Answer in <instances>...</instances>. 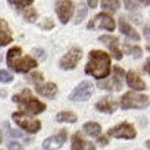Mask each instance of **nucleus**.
<instances>
[{"mask_svg":"<svg viewBox=\"0 0 150 150\" xmlns=\"http://www.w3.org/2000/svg\"><path fill=\"white\" fill-rule=\"evenodd\" d=\"M86 15H87V7H86V4H84V3H80V4H79L77 15H76V23H81Z\"/></svg>","mask_w":150,"mask_h":150,"instance_id":"obj_24","label":"nucleus"},{"mask_svg":"<svg viewBox=\"0 0 150 150\" xmlns=\"http://www.w3.org/2000/svg\"><path fill=\"white\" fill-rule=\"evenodd\" d=\"M88 147H90V150H95V149H94V145H92V143H90V146H88Z\"/></svg>","mask_w":150,"mask_h":150,"instance_id":"obj_39","label":"nucleus"},{"mask_svg":"<svg viewBox=\"0 0 150 150\" xmlns=\"http://www.w3.org/2000/svg\"><path fill=\"white\" fill-rule=\"evenodd\" d=\"M70 150H86V142L81 138V135L76 132L72 138V147Z\"/></svg>","mask_w":150,"mask_h":150,"instance_id":"obj_21","label":"nucleus"},{"mask_svg":"<svg viewBox=\"0 0 150 150\" xmlns=\"http://www.w3.org/2000/svg\"><path fill=\"white\" fill-rule=\"evenodd\" d=\"M94 94V86L91 81H81L69 95L70 100H87Z\"/></svg>","mask_w":150,"mask_h":150,"instance_id":"obj_10","label":"nucleus"},{"mask_svg":"<svg viewBox=\"0 0 150 150\" xmlns=\"http://www.w3.org/2000/svg\"><path fill=\"white\" fill-rule=\"evenodd\" d=\"M127 48L129 50V52H131V55L134 57V58H141L142 55V50L139 48V47H131V46H127Z\"/></svg>","mask_w":150,"mask_h":150,"instance_id":"obj_29","label":"nucleus"},{"mask_svg":"<svg viewBox=\"0 0 150 150\" xmlns=\"http://www.w3.org/2000/svg\"><path fill=\"white\" fill-rule=\"evenodd\" d=\"M149 64H150V59L147 58L146 59V64H145V70H146V73L149 74Z\"/></svg>","mask_w":150,"mask_h":150,"instance_id":"obj_37","label":"nucleus"},{"mask_svg":"<svg viewBox=\"0 0 150 150\" xmlns=\"http://www.w3.org/2000/svg\"><path fill=\"white\" fill-rule=\"evenodd\" d=\"M11 4L17 6V7H26V6L32 4L33 0H8Z\"/></svg>","mask_w":150,"mask_h":150,"instance_id":"obj_27","label":"nucleus"},{"mask_svg":"<svg viewBox=\"0 0 150 150\" xmlns=\"http://www.w3.org/2000/svg\"><path fill=\"white\" fill-rule=\"evenodd\" d=\"M99 41L109 47V50L112 51L113 57L117 59V61H120V59L123 58V51L118 48V39L116 36H112V35H102V36L99 37Z\"/></svg>","mask_w":150,"mask_h":150,"instance_id":"obj_13","label":"nucleus"},{"mask_svg":"<svg viewBox=\"0 0 150 150\" xmlns=\"http://www.w3.org/2000/svg\"><path fill=\"white\" fill-rule=\"evenodd\" d=\"M55 10H57L59 21L62 23H68V21L72 18L73 15L74 6H73L70 0H58L57 4H55Z\"/></svg>","mask_w":150,"mask_h":150,"instance_id":"obj_11","label":"nucleus"},{"mask_svg":"<svg viewBox=\"0 0 150 150\" xmlns=\"http://www.w3.org/2000/svg\"><path fill=\"white\" fill-rule=\"evenodd\" d=\"M87 28H88V29H105V30L113 32L114 28H116V22H114V19L110 17L109 14L100 13V14H98V15H95V17L88 22Z\"/></svg>","mask_w":150,"mask_h":150,"instance_id":"obj_7","label":"nucleus"},{"mask_svg":"<svg viewBox=\"0 0 150 150\" xmlns=\"http://www.w3.org/2000/svg\"><path fill=\"white\" fill-rule=\"evenodd\" d=\"M86 72L94 76L95 79H106L110 73V57L105 51L92 50L88 54V64L86 66Z\"/></svg>","mask_w":150,"mask_h":150,"instance_id":"obj_1","label":"nucleus"},{"mask_svg":"<svg viewBox=\"0 0 150 150\" xmlns=\"http://www.w3.org/2000/svg\"><path fill=\"white\" fill-rule=\"evenodd\" d=\"M11 41H13V33L10 30L8 23L6 19L0 18V47L7 46Z\"/></svg>","mask_w":150,"mask_h":150,"instance_id":"obj_17","label":"nucleus"},{"mask_svg":"<svg viewBox=\"0 0 150 150\" xmlns=\"http://www.w3.org/2000/svg\"><path fill=\"white\" fill-rule=\"evenodd\" d=\"M87 3H88V6L91 8H95L96 6H98V0H87Z\"/></svg>","mask_w":150,"mask_h":150,"instance_id":"obj_34","label":"nucleus"},{"mask_svg":"<svg viewBox=\"0 0 150 150\" xmlns=\"http://www.w3.org/2000/svg\"><path fill=\"white\" fill-rule=\"evenodd\" d=\"M4 125H6V128H7V134H8L10 137H15V138L22 137V134H21V132H17V131H14V129H10L8 124H4Z\"/></svg>","mask_w":150,"mask_h":150,"instance_id":"obj_31","label":"nucleus"},{"mask_svg":"<svg viewBox=\"0 0 150 150\" xmlns=\"http://www.w3.org/2000/svg\"><path fill=\"white\" fill-rule=\"evenodd\" d=\"M0 142H1V139H0Z\"/></svg>","mask_w":150,"mask_h":150,"instance_id":"obj_41","label":"nucleus"},{"mask_svg":"<svg viewBox=\"0 0 150 150\" xmlns=\"http://www.w3.org/2000/svg\"><path fill=\"white\" fill-rule=\"evenodd\" d=\"M127 84L131 87L134 91H143V90L147 88L145 81H143L134 70H129V72L127 73Z\"/></svg>","mask_w":150,"mask_h":150,"instance_id":"obj_16","label":"nucleus"},{"mask_svg":"<svg viewBox=\"0 0 150 150\" xmlns=\"http://www.w3.org/2000/svg\"><path fill=\"white\" fill-rule=\"evenodd\" d=\"M13 120L15 121V124L18 127H21L23 131L29 132V134H36L37 131H40V128H41V123L39 120L28 116L23 112H15V113H13Z\"/></svg>","mask_w":150,"mask_h":150,"instance_id":"obj_5","label":"nucleus"},{"mask_svg":"<svg viewBox=\"0 0 150 150\" xmlns=\"http://www.w3.org/2000/svg\"><path fill=\"white\" fill-rule=\"evenodd\" d=\"M84 131H86L87 135L90 137H99L100 135V125L98 123H94V121H90V123H86L84 124Z\"/></svg>","mask_w":150,"mask_h":150,"instance_id":"obj_20","label":"nucleus"},{"mask_svg":"<svg viewBox=\"0 0 150 150\" xmlns=\"http://www.w3.org/2000/svg\"><path fill=\"white\" fill-rule=\"evenodd\" d=\"M108 135L117 138V139H134L137 137V131H135L134 125H131L129 123H123L110 128L108 131Z\"/></svg>","mask_w":150,"mask_h":150,"instance_id":"obj_9","label":"nucleus"},{"mask_svg":"<svg viewBox=\"0 0 150 150\" xmlns=\"http://www.w3.org/2000/svg\"><path fill=\"white\" fill-rule=\"evenodd\" d=\"M21 54H22L21 47H13V48H10L8 52H7V64H8L10 68L18 73H26L36 68L37 66L36 59L29 57V55L22 57Z\"/></svg>","mask_w":150,"mask_h":150,"instance_id":"obj_2","label":"nucleus"},{"mask_svg":"<svg viewBox=\"0 0 150 150\" xmlns=\"http://www.w3.org/2000/svg\"><path fill=\"white\" fill-rule=\"evenodd\" d=\"M98 143H99V145H102V146L108 145V138H105V137H100L99 139H98Z\"/></svg>","mask_w":150,"mask_h":150,"instance_id":"obj_35","label":"nucleus"},{"mask_svg":"<svg viewBox=\"0 0 150 150\" xmlns=\"http://www.w3.org/2000/svg\"><path fill=\"white\" fill-rule=\"evenodd\" d=\"M28 79H29L30 81H33L35 84H39V83L43 81V74H41V73H39V72H35V73H30Z\"/></svg>","mask_w":150,"mask_h":150,"instance_id":"obj_28","label":"nucleus"},{"mask_svg":"<svg viewBox=\"0 0 150 150\" xmlns=\"http://www.w3.org/2000/svg\"><path fill=\"white\" fill-rule=\"evenodd\" d=\"M13 100L18 105L23 112H26V113H29V114H39L46 110V103H43V102H40L39 99H36V98L30 94L29 90H23L21 94L14 95Z\"/></svg>","mask_w":150,"mask_h":150,"instance_id":"obj_3","label":"nucleus"},{"mask_svg":"<svg viewBox=\"0 0 150 150\" xmlns=\"http://www.w3.org/2000/svg\"><path fill=\"white\" fill-rule=\"evenodd\" d=\"M95 108H96V110H99L102 113L112 114L117 109V102H116L112 96H105V98H102L100 100L96 102Z\"/></svg>","mask_w":150,"mask_h":150,"instance_id":"obj_14","label":"nucleus"},{"mask_svg":"<svg viewBox=\"0 0 150 150\" xmlns=\"http://www.w3.org/2000/svg\"><path fill=\"white\" fill-rule=\"evenodd\" d=\"M81 57H83L81 50H80L79 47H73V48H70V50L61 58V61H59V66H61V69H64V70L74 69L76 68V65L79 64V61L81 59Z\"/></svg>","mask_w":150,"mask_h":150,"instance_id":"obj_8","label":"nucleus"},{"mask_svg":"<svg viewBox=\"0 0 150 150\" xmlns=\"http://www.w3.org/2000/svg\"><path fill=\"white\" fill-rule=\"evenodd\" d=\"M124 3H125V7L128 10H137L138 8V3L135 0H124Z\"/></svg>","mask_w":150,"mask_h":150,"instance_id":"obj_30","label":"nucleus"},{"mask_svg":"<svg viewBox=\"0 0 150 150\" xmlns=\"http://www.w3.org/2000/svg\"><path fill=\"white\" fill-rule=\"evenodd\" d=\"M0 62H1V54H0Z\"/></svg>","mask_w":150,"mask_h":150,"instance_id":"obj_40","label":"nucleus"},{"mask_svg":"<svg viewBox=\"0 0 150 150\" xmlns=\"http://www.w3.org/2000/svg\"><path fill=\"white\" fill-rule=\"evenodd\" d=\"M66 138H68V131L66 129H61L57 135L47 138L46 141L43 142V147L46 150H58L65 143Z\"/></svg>","mask_w":150,"mask_h":150,"instance_id":"obj_12","label":"nucleus"},{"mask_svg":"<svg viewBox=\"0 0 150 150\" xmlns=\"http://www.w3.org/2000/svg\"><path fill=\"white\" fill-rule=\"evenodd\" d=\"M120 105L124 110L128 109H145L149 106V96L137 94L134 91L125 92L120 100Z\"/></svg>","mask_w":150,"mask_h":150,"instance_id":"obj_4","label":"nucleus"},{"mask_svg":"<svg viewBox=\"0 0 150 150\" xmlns=\"http://www.w3.org/2000/svg\"><path fill=\"white\" fill-rule=\"evenodd\" d=\"M118 26H120L121 33H123V35H125L127 37H129V39H132V40H135V41L141 40V37H139L138 32L131 26V25H129V23L127 22V21H125V19L123 18V17L118 19Z\"/></svg>","mask_w":150,"mask_h":150,"instance_id":"obj_18","label":"nucleus"},{"mask_svg":"<svg viewBox=\"0 0 150 150\" xmlns=\"http://www.w3.org/2000/svg\"><path fill=\"white\" fill-rule=\"evenodd\" d=\"M13 79H14V76L10 72H7L4 69H0V81L1 83H10V81H13Z\"/></svg>","mask_w":150,"mask_h":150,"instance_id":"obj_25","label":"nucleus"},{"mask_svg":"<svg viewBox=\"0 0 150 150\" xmlns=\"http://www.w3.org/2000/svg\"><path fill=\"white\" fill-rule=\"evenodd\" d=\"M22 15H23V18L26 19L28 22H35L37 19V13H36V10L35 8H28V10H25L22 13Z\"/></svg>","mask_w":150,"mask_h":150,"instance_id":"obj_23","label":"nucleus"},{"mask_svg":"<svg viewBox=\"0 0 150 150\" xmlns=\"http://www.w3.org/2000/svg\"><path fill=\"white\" fill-rule=\"evenodd\" d=\"M33 54H36V57H39L40 59L46 58V52H44V50H41V48H35V50H33Z\"/></svg>","mask_w":150,"mask_h":150,"instance_id":"obj_32","label":"nucleus"},{"mask_svg":"<svg viewBox=\"0 0 150 150\" xmlns=\"http://www.w3.org/2000/svg\"><path fill=\"white\" fill-rule=\"evenodd\" d=\"M57 121L58 123H76L77 121V116L73 113V112H59L57 114Z\"/></svg>","mask_w":150,"mask_h":150,"instance_id":"obj_19","label":"nucleus"},{"mask_svg":"<svg viewBox=\"0 0 150 150\" xmlns=\"http://www.w3.org/2000/svg\"><path fill=\"white\" fill-rule=\"evenodd\" d=\"M145 36H146V40L149 41V25L145 26Z\"/></svg>","mask_w":150,"mask_h":150,"instance_id":"obj_36","label":"nucleus"},{"mask_svg":"<svg viewBox=\"0 0 150 150\" xmlns=\"http://www.w3.org/2000/svg\"><path fill=\"white\" fill-rule=\"evenodd\" d=\"M100 6L103 10L116 11L120 8V0H100Z\"/></svg>","mask_w":150,"mask_h":150,"instance_id":"obj_22","label":"nucleus"},{"mask_svg":"<svg viewBox=\"0 0 150 150\" xmlns=\"http://www.w3.org/2000/svg\"><path fill=\"white\" fill-rule=\"evenodd\" d=\"M39 26H40L41 29H46V30L52 29V28H54V21L51 18H46V19H43V22L39 23Z\"/></svg>","mask_w":150,"mask_h":150,"instance_id":"obj_26","label":"nucleus"},{"mask_svg":"<svg viewBox=\"0 0 150 150\" xmlns=\"http://www.w3.org/2000/svg\"><path fill=\"white\" fill-rule=\"evenodd\" d=\"M124 70L120 66L113 68V77L109 80L98 83V87L100 90H108V91H120L123 88V80H124Z\"/></svg>","mask_w":150,"mask_h":150,"instance_id":"obj_6","label":"nucleus"},{"mask_svg":"<svg viewBox=\"0 0 150 150\" xmlns=\"http://www.w3.org/2000/svg\"><path fill=\"white\" fill-rule=\"evenodd\" d=\"M137 3H142V4L145 6H149V0H135Z\"/></svg>","mask_w":150,"mask_h":150,"instance_id":"obj_38","label":"nucleus"},{"mask_svg":"<svg viewBox=\"0 0 150 150\" xmlns=\"http://www.w3.org/2000/svg\"><path fill=\"white\" fill-rule=\"evenodd\" d=\"M8 150H23V147L17 142H11L8 143Z\"/></svg>","mask_w":150,"mask_h":150,"instance_id":"obj_33","label":"nucleus"},{"mask_svg":"<svg viewBox=\"0 0 150 150\" xmlns=\"http://www.w3.org/2000/svg\"><path fill=\"white\" fill-rule=\"evenodd\" d=\"M36 91L39 95L46 96V98H50L52 99L55 95H57V91H58V87L54 83H39L36 84Z\"/></svg>","mask_w":150,"mask_h":150,"instance_id":"obj_15","label":"nucleus"}]
</instances>
